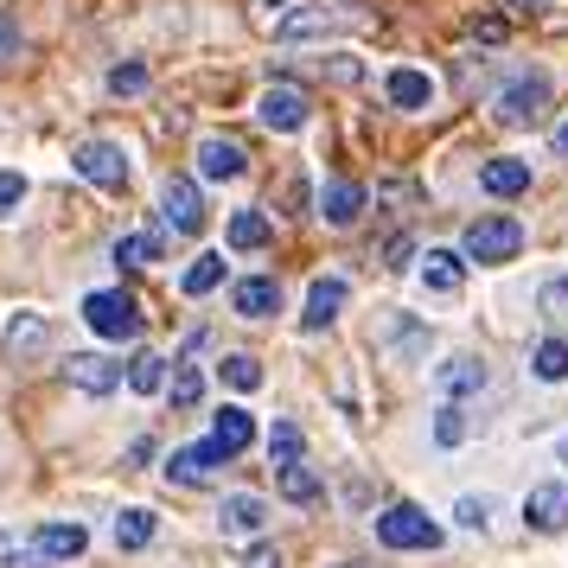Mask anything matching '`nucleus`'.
Instances as JSON below:
<instances>
[{"instance_id": "nucleus-1", "label": "nucleus", "mask_w": 568, "mask_h": 568, "mask_svg": "<svg viewBox=\"0 0 568 568\" xmlns=\"http://www.w3.org/2000/svg\"><path fill=\"white\" fill-rule=\"evenodd\" d=\"M491 115H498L505 129H530V122H542V115H549V78H542V71H517V78L491 97Z\"/></svg>"}, {"instance_id": "nucleus-2", "label": "nucleus", "mask_w": 568, "mask_h": 568, "mask_svg": "<svg viewBox=\"0 0 568 568\" xmlns=\"http://www.w3.org/2000/svg\"><path fill=\"white\" fill-rule=\"evenodd\" d=\"M466 262H486V268H498V262H511L517 250H524V224L517 217H473L460 236Z\"/></svg>"}, {"instance_id": "nucleus-3", "label": "nucleus", "mask_w": 568, "mask_h": 568, "mask_svg": "<svg viewBox=\"0 0 568 568\" xmlns=\"http://www.w3.org/2000/svg\"><path fill=\"white\" fill-rule=\"evenodd\" d=\"M83 320H90L97 338H115V345L141 333V307H134V294H122V287H97V294L83 301Z\"/></svg>"}, {"instance_id": "nucleus-4", "label": "nucleus", "mask_w": 568, "mask_h": 568, "mask_svg": "<svg viewBox=\"0 0 568 568\" xmlns=\"http://www.w3.org/2000/svg\"><path fill=\"white\" fill-rule=\"evenodd\" d=\"M377 542L384 549H435L440 524L422 505H389V511H377Z\"/></svg>"}, {"instance_id": "nucleus-5", "label": "nucleus", "mask_w": 568, "mask_h": 568, "mask_svg": "<svg viewBox=\"0 0 568 568\" xmlns=\"http://www.w3.org/2000/svg\"><path fill=\"white\" fill-rule=\"evenodd\" d=\"M256 115H262V129L268 134H301L313 122V103H307L301 83H268L262 103H256Z\"/></svg>"}, {"instance_id": "nucleus-6", "label": "nucleus", "mask_w": 568, "mask_h": 568, "mask_svg": "<svg viewBox=\"0 0 568 568\" xmlns=\"http://www.w3.org/2000/svg\"><path fill=\"white\" fill-rule=\"evenodd\" d=\"M160 224L173 236H199L205 231V192L192 180H166L160 185Z\"/></svg>"}, {"instance_id": "nucleus-7", "label": "nucleus", "mask_w": 568, "mask_h": 568, "mask_svg": "<svg viewBox=\"0 0 568 568\" xmlns=\"http://www.w3.org/2000/svg\"><path fill=\"white\" fill-rule=\"evenodd\" d=\"M71 166H78L90 185H109V192L129 185V154H122L115 141H78V148H71Z\"/></svg>"}, {"instance_id": "nucleus-8", "label": "nucleus", "mask_w": 568, "mask_h": 568, "mask_svg": "<svg viewBox=\"0 0 568 568\" xmlns=\"http://www.w3.org/2000/svg\"><path fill=\"white\" fill-rule=\"evenodd\" d=\"M358 27V13H345V7H307V13H287L275 39L282 45H307V39H333V32H352Z\"/></svg>"}, {"instance_id": "nucleus-9", "label": "nucleus", "mask_w": 568, "mask_h": 568, "mask_svg": "<svg viewBox=\"0 0 568 568\" xmlns=\"http://www.w3.org/2000/svg\"><path fill=\"white\" fill-rule=\"evenodd\" d=\"M64 384L78 389V396H109V389L122 384V358H103V352H71V358H64Z\"/></svg>"}, {"instance_id": "nucleus-10", "label": "nucleus", "mask_w": 568, "mask_h": 568, "mask_svg": "<svg viewBox=\"0 0 568 568\" xmlns=\"http://www.w3.org/2000/svg\"><path fill=\"white\" fill-rule=\"evenodd\" d=\"M224 460H231V454H224V440H217V435L199 440V447H173L166 479H173V486H211V473H217Z\"/></svg>"}, {"instance_id": "nucleus-11", "label": "nucleus", "mask_w": 568, "mask_h": 568, "mask_svg": "<svg viewBox=\"0 0 568 568\" xmlns=\"http://www.w3.org/2000/svg\"><path fill=\"white\" fill-rule=\"evenodd\" d=\"M524 524H530V530H542V537L568 530V486H562V479L530 486V498H524Z\"/></svg>"}, {"instance_id": "nucleus-12", "label": "nucleus", "mask_w": 568, "mask_h": 568, "mask_svg": "<svg viewBox=\"0 0 568 568\" xmlns=\"http://www.w3.org/2000/svg\"><path fill=\"white\" fill-rule=\"evenodd\" d=\"M320 217H326L333 231H352L364 217V185L358 180H326L320 185Z\"/></svg>"}, {"instance_id": "nucleus-13", "label": "nucleus", "mask_w": 568, "mask_h": 568, "mask_svg": "<svg viewBox=\"0 0 568 568\" xmlns=\"http://www.w3.org/2000/svg\"><path fill=\"white\" fill-rule=\"evenodd\" d=\"M345 294H352V287H345V275H320V282L307 287V307H301V326H307V333H320V326H333V320H338V307H345Z\"/></svg>"}, {"instance_id": "nucleus-14", "label": "nucleus", "mask_w": 568, "mask_h": 568, "mask_svg": "<svg viewBox=\"0 0 568 568\" xmlns=\"http://www.w3.org/2000/svg\"><path fill=\"white\" fill-rule=\"evenodd\" d=\"M384 97L396 109H409V115H415V109L435 103V78H428V71H415V64H396V71L384 78Z\"/></svg>"}, {"instance_id": "nucleus-15", "label": "nucleus", "mask_w": 568, "mask_h": 568, "mask_svg": "<svg viewBox=\"0 0 568 568\" xmlns=\"http://www.w3.org/2000/svg\"><path fill=\"white\" fill-rule=\"evenodd\" d=\"M435 389L447 396V403L479 396V389H486V364H479V358H440L435 364Z\"/></svg>"}, {"instance_id": "nucleus-16", "label": "nucleus", "mask_w": 568, "mask_h": 568, "mask_svg": "<svg viewBox=\"0 0 568 568\" xmlns=\"http://www.w3.org/2000/svg\"><path fill=\"white\" fill-rule=\"evenodd\" d=\"M243 166L250 160H243V148H236L231 134H205L199 141V173L205 180H243Z\"/></svg>"}, {"instance_id": "nucleus-17", "label": "nucleus", "mask_w": 568, "mask_h": 568, "mask_svg": "<svg viewBox=\"0 0 568 568\" xmlns=\"http://www.w3.org/2000/svg\"><path fill=\"white\" fill-rule=\"evenodd\" d=\"M32 549H39L45 562H78L83 549H90V530H83V524H39Z\"/></svg>"}, {"instance_id": "nucleus-18", "label": "nucleus", "mask_w": 568, "mask_h": 568, "mask_svg": "<svg viewBox=\"0 0 568 568\" xmlns=\"http://www.w3.org/2000/svg\"><path fill=\"white\" fill-rule=\"evenodd\" d=\"M231 307L243 313V320H268V313L282 307V282H275V275H250V282L231 287Z\"/></svg>"}, {"instance_id": "nucleus-19", "label": "nucleus", "mask_w": 568, "mask_h": 568, "mask_svg": "<svg viewBox=\"0 0 568 568\" xmlns=\"http://www.w3.org/2000/svg\"><path fill=\"white\" fill-rule=\"evenodd\" d=\"M217 524H224V537H256L262 524H268V505H262L256 491H231L224 511H217Z\"/></svg>"}, {"instance_id": "nucleus-20", "label": "nucleus", "mask_w": 568, "mask_h": 568, "mask_svg": "<svg viewBox=\"0 0 568 568\" xmlns=\"http://www.w3.org/2000/svg\"><path fill=\"white\" fill-rule=\"evenodd\" d=\"M460 282H466V250H428L422 287H428V294H460Z\"/></svg>"}, {"instance_id": "nucleus-21", "label": "nucleus", "mask_w": 568, "mask_h": 568, "mask_svg": "<svg viewBox=\"0 0 568 568\" xmlns=\"http://www.w3.org/2000/svg\"><path fill=\"white\" fill-rule=\"evenodd\" d=\"M45 345H52V326H45L39 313H20V320L7 326V358H13V364H32Z\"/></svg>"}, {"instance_id": "nucleus-22", "label": "nucleus", "mask_w": 568, "mask_h": 568, "mask_svg": "<svg viewBox=\"0 0 568 568\" xmlns=\"http://www.w3.org/2000/svg\"><path fill=\"white\" fill-rule=\"evenodd\" d=\"M479 185H486L491 199H517V192H530V166L511 160V154H498V160L479 166Z\"/></svg>"}, {"instance_id": "nucleus-23", "label": "nucleus", "mask_w": 568, "mask_h": 568, "mask_svg": "<svg viewBox=\"0 0 568 568\" xmlns=\"http://www.w3.org/2000/svg\"><path fill=\"white\" fill-rule=\"evenodd\" d=\"M275 491H282L287 505H313V498H326V486H320V473H313L307 460H282L275 466Z\"/></svg>"}, {"instance_id": "nucleus-24", "label": "nucleus", "mask_w": 568, "mask_h": 568, "mask_svg": "<svg viewBox=\"0 0 568 568\" xmlns=\"http://www.w3.org/2000/svg\"><path fill=\"white\" fill-rule=\"evenodd\" d=\"M211 435L224 440V454H243L250 440H256V422H250V409H217V422H211Z\"/></svg>"}, {"instance_id": "nucleus-25", "label": "nucleus", "mask_w": 568, "mask_h": 568, "mask_svg": "<svg viewBox=\"0 0 568 568\" xmlns=\"http://www.w3.org/2000/svg\"><path fill=\"white\" fill-rule=\"evenodd\" d=\"M224 243H231V250H243V256H250V250H262V243H268V217H262V211H236L231 224H224Z\"/></svg>"}, {"instance_id": "nucleus-26", "label": "nucleus", "mask_w": 568, "mask_h": 568, "mask_svg": "<svg viewBox=\"0 0 568 568\" xmlns=\"http://www.w3.org/2000/svg\"><path fill=\"white\" fill-rule=\"evenodd\" d=\"M154 511H141V505H129V511L115 517V549H148L154 542Z\"/></svg>"}, {"instance_id": "nucleus-27", "label": "nucleus", "mask_w": 568, "mask_h": 568, "mask_svg": "<svg viewBox=\"0 0 568 568\" xmlns=\"http://www.w3.org/2000/svg\"><path fill=\"white\" fill-rule=\"evenodd\" d=\"M160 256H166V236L160 231H134V236L115 243V262H129V268H148V262H160Z\"/></svg>"}, {"instance_id": "nucleus-28", "label": "nucleus", "mask_w": 568, "mask_h": 568, "mask_svg": "<svg viewBox=\"0 0 568 568\" xmlns=\"http://www.w3.org/2000/svg\"><path fill=\"white\" fill-rule=\"evenodd\" d=\"M129 389H134V396L166 389V358H160V352H134V358H129Z\"/></svg>"}, {"instance_id": "nucleus-29", "label": "nucleus", "mask_w": 568, "mask_h": 568, "mask_svg": "<svg viewBox=\"0 0 568 568\" xmlns=\"http://www.w3.org/2000/svg\"><path fill=\"white\" fill-rule=\"evenodd\" d=\"M530 371H537L542 384H562L568 377V338H542L537 352H530Z\"/></svg>"}, {"instance_id": "nucleus-30", "label": "nucleus", "mask_w": 568, "mask_h": 568, "mask_svg": "<svg viewBox=\"0 0 568 568\" xmlns=\"http://www.w3.org/2000/svg\"><path fill=\"white\" fill-rule=\"evenodd\" d=\"M217 282H224V256H199V262H192V268L180 275V287L192 294V301H199V294H211Z\"/></svg>"}, {"instance_id": "nucleus-31", "label": "nucleus", "mask_w": 568, "mask_h": 568, "mask_svg": "<svg viewBox=\"0 0 568 568\" xmlns=\"http://www.w3.org/2000/svg\"><path fill=\"white\" fill-rule=\"evenodd\" d=\"M217 377H224L231 389H256V384H262V364L250 358V352H231V358L217 364Z\"/></svg>"}, {"instance_id": "nucleus-32", "label": "nucleus", "mask_w": 568, "mask_h": 568, "mask_svg": "<svg viewBox=\"0 0 568 568\" xmlns=\"http://www.w3.org/2000/svg\"><path fill=\"white\" fill-rule=\"evenodd\" d=\"M268 454H275V466L301 460V454H307V435H301L294 422H275V428H268Z\"/></svg>"}, {"instance_id": "nucleus-33", "label": "nucleus", "mask_w": 568, "mask_h": 568, "mask_svg": "<svg viewBox=\"0 0 568 568\" xmlns=\"http://www.w3.org/2000/svg\"><path fill=\"white\" fill-rule=\"evenodd\" d=\"M109 97H141L148 90V64H109Z\"/></svg>"}, {"instance_id": "nucleus-34", "label": "nucleus", "mask_w": 568, "mask_h": 568, "mask_svg": "<svg viewBox=\"0 0 568 568\" xmlns=\"http://www.w3.org/2000/svg\"><path fill=\"white\" fill-rule=\"evenodd\" d=\"M199 396H205V377L192 364H180L173 371V409H199Z\"/></svg>"}, {"instance_id": "nucleus-35", "label": "nucleus", "mask_w": 568, "mask_h": 568, "mask_svg": "<svg viewBox=\"0 0 568 568\" xmlns=\"http://www.w3.org/2000/svg\"><path fill=\"white\" fill-rule=\"evenodd\" d=\"M454 517H460V530H486V524H491V498H486V491H479V498H460Z\"/></svg>"}, {"instance_id": "nucleus-36", "label": "nucleus", "mask_w": 568, "mask_h": 568, "mask_svg": "<svg viewBox=\"0 0 568 568\" xmlns=\"http://www.w3.org/2000/svg\"><path fill=\"white\" fill-rule=\"evenodd\" d=\"M435 440H440V447H460V440H466V415L454 409V403L435 415Z\"/></svg>"}, {"instance_id": "nucleus-37", "label": "nucleus", "mask_w": 568, "mask_h": 568, "mask_svg": "<svg viewBox=\"0 0 568 568\" xmlns=\"http://www.w3.org/2000/svg\"><path fill=\"white\" fill-rule=\"evenodd\" d=\"M20 205H27V180L20 173H0V217H13Z\"/></svg>"}, {"instance_id": "nucleus-38", "label": "nucleus", "mask_w": 568, "mask_h": 568, "mask_svg": "<svg viewBox=\"0 0 568 568\" xmlns=\"http://www.w3.org/2000/svg\"><path fill=\"white\" fill-rule=\"evenodd\" d=\"M537 301H542V313H562V320H568V275H556V282H542V294H537Z\"/></svg>"}, {"instance_id": "nucleus-39", "label": "nucleus", "mask_w": 568, "mask_h": 568, "mask_svg": "<svg viewBox=\"0 0 568 568\" xmlns=\"http://www.w3.org/2000/svg\"><path fill=\"white\" fill-rule=\"evenodd\" d=\"M0 568H32V549L20 537H7V530H0Z\"/></svg>"}, {"instance_id": "nucleus-40", "label": "nucleus", "mask_w": 568, "mask_h": 568, "mask_svg": "<svg viewBox=\"0 0 568 568\" xmlns=\"http://www.w3.org/2000/svg\"><path fill=\"white\" fill-rule=\"evenodd\" d=\"M473 39H479V45H498V39H505V20H498V13L473 20Z\"/></svg>"}, {"instance_id": "nucleus-41", "label": "nucleus", "mask_w": 568, "mask_h": 568, "mask_svg": "<svg viewBox=\"0 0 568 568\" xmlns=\"http://www.w3.org/2000/svg\"><path fill=\"white\" fill-rule=\"evenodd\" d=\"M243 568H282V549H275V542H256V549L243 556Z\"/></svg>"}, {"instance_id": "nucleus-42", "label": "nucleus", "mask_w": 568, "mask_h": 568, "mask_svg": "<svg viewBox=\"0 0 568 568\" xmlns=\"http://www.w3.org/2000/svg\"><path fill=\"white\" fill-rule=\"evenodd\" d=\"M13 52H20V27H13V20L0 13V58H13Z\"/></svg>"}, {"instance_id": "nucleus-43", "label": "nucleus", "mask_w": 568, "mask_h": 568, "mask_svg": "<svg viewBox=\"0 0 568 568\" xmlns=\"http://www.w3.org/2000/svg\"><path fill=\"white\" fill-rule=\"evenodd\" d=\"M409 256H415V243H409V236H396V243H389V268H409Z\"/></svg>"}, {"instance_id": "nucleus-44", "label": "nucleus", "mask_w": 568, "mask_h": 568, "mask_svg": "<svg viewBox=\"0 0 568 568\" xmlns=\"http://www.w3.org/2000/svg\"><path fill=\"white\" fill-rule=\"evenodd\" d=\"M333 83H358V58H333Z\"/></svg>"}, {"instance_id": "nucleus-45", "label": "nucleus", "mask_w": 568, "mask_h": 568, "mask_svg": "<svg viewBox=\"0 0 568 568\" xmlns=\"http://www.w3.org/2000/svg\"><path fill=\"white\" fill-rule=\"evenodd\" d=\"M148 460H154V440H148V435L129 440V466H148Z\"/></svg>"}, {"instance_id": "nucleus-46", "label": "nucleus", "mask_w": 568, "mask_h": 568, "mask_svg": "<svg viewBox=\"0 0 568 568\" xmlns=\"http://www.w3.org/2000/svg\"><path fill=\"white\" fill-rule=\"evenodd\" d=\"M505 7H511V13H549L556 0H505Z\"/></svg>"}, {"instance_id": "nucleus-47", "label": "nucleus", "mask_w": 568, "mask_h": 568, "mask_svg": "<svg viewBox=\"0 0 568 568\" xmlns=\"http://www.w3.org/2000/svg\"><path fill=\"white\" fill-rule=\"evenodd\" d=\"M556 154H568V122H562V129H556Z\"/></svg>"}, {"instance_id": "nucleus-48", "label": "nucleus", "mask_w": 568, "mask_h": 568, "mask_svg": "<svg viewBox=\"0 0 568 568\" xmlns=\"http://www.w3.org/2000/svg\"><path fill=\"white\" fill-rule=\"evenodd\" d=\"M268 7H294V0H268Z\"/></svg>"}, {"instance_id": "nucleus-49", "label": "nucleus", "mask_w": 568, "mask_h": 568, "mask_svg": "<svg viewBox=\"0 0 568 568\" xmlns=\"http://www.w3.org/2000/svg\"><path fill=\"white\" fill-rule=\"evenodd\" d=\"M556 454H562V460H568V440H562V447H556Z\"/></svg>"}]
</instances>
